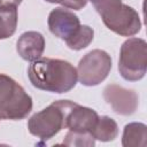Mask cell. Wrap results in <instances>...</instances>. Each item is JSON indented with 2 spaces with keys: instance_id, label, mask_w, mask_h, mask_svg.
Listing matches in <instances>:
<instances>
[{
  "instance_id": "6da1fadb",
  "label": "cell",
  "mask_w": 147,
  "mask_h": 147,
  "mask_svg": "<svg viewBox=\"0 0 147 147\" xmlns=\"http://www.w3.org/2000/svg\"><path fill=\"white\" fill-rule=\"evenodd\" d=\"M30 83L42 91L52 93H67L78 80L76 68L68 61L52 57H40L28 68Z\"/></svg>"
},
{
  "instance_id": "7a4b0ae2",
  "label": "cell",
  "mask_w": 147,
  "mask_h": 147,
  "mask_svg": "<svg viewBox=\"0 0 147 147\" xmlns=\"http://www.w3.org/2000/svg\"><path fill=\"white\" fill-rule=\"evenodd\" d=\"M76 105L70 100L54 101L30 117L28 122L29 132L42 140L53 138L67 127V117Z\"/></svg>"
},
{
  "instance_id": "3957f363",
  "label": "cell",
  "mask_w": 147,
  "mask_h": 147,
  "mask_svg": "<svg viewBox=\"0 0 147 147\" xmlns=\"http://www.w3.org/2000/svg\"><path fill=\"white\" fill-rule=\"evenodd\" d=\"M32 110V99L11 77L0 74V119L18 121Z\"/></svg>"
},
{
  "instance_id": "277c9868",
  "label": "cell",
  "mask_w": 147,
  "mask_h": 147,
  "mask_svg": "<svg viewBox=\"0 0 147 147\" xmlns=\"http://www.w3.org/2000/svg\"><path fill=\"white\" fill-rule=\"evenodd\" d=\"M118 70L121 76L129 82L144 78L147 71V42L144 39L129 38L122 44Z\"/></svg>"
},
{
  "instance_id": "5b68a950",
  "label": "cell",
  "mask_w": 147,
  "mask_h": 147,
  "mask_svg": "<svg viewBox=\"0 0 147 147\" xmlns=\"http://www.w3.org/2000/svg\"><path fill=\"white\" fill-rule=\"evenodd\" d=\"M76 70L80 84L96 86L108 77L111 70V57L102 49H93L80 59Z\"/></svg>"
},
{
  "instance_id": "8992f818",
  "label": "cell",
  "mask_w": 147,
  "mask_h": 147,
  "mask_svg": "<svg viewBox=\"0 0 147 147\" xmlns=\"http://www.w3.org/2000/svg\"><path fill=\"white\" fill-rule=\"evenodd\" d=\"M101 18L110 31L123 37H132L141 29V21L138 13L123 2L101 15Z\"/></svg>"
},
{
  "instance_id": "52a82bcc",
  "label": "cell",
  "mask_w": 147,
  "mask_h": 147,
  "mask_svg": "<svg viewBox=\"0 0 147 147\" xmlns=\"http://www.w3.org/2000/svg\"><path fill=\"white\" fill-rule=\"evenodd\" d=\"M103 99L116 114L122 116L134 114L139 106V96L137 92L117 84H109L105 87Z\"/></svg>"
},
{
  "instance_id": "ba28073f",
  "label": "cell",
  "mask_w": 147,
  "mask_h": 147,
  "mask_svg": "<svg viewBox=\"0 0 147 147\" xmlns=\"http://www.w3.org/2000/svg\"><path fill=\"white\" fill-rule=\"evenodd\" d=\"M47 24L52 34L65 41L79 28L80 22L72 11L64 7H59L49 13Z\"/></svg>"
},
{
  "instance_id": "9c48e42d",
  "label": "cell",
  "mask_w": 147,
  "mask_h": 147,
  "mask_svg": "<svg viewBox=\"0 0 147 147\" xmlns=\"http://www.w3.org/2000/svg\"><path fill=\"white\" fill-rule=\"evenodd\" d=\"M44 51L45 38L40 32L26 31L22 33L16 41V52L28 62H33L40 59Z\"/></svg>"
},
{
  "instance_id": "30bf717a",
  "label": "cell",
  "mask_w": 147,
  "mask_h": 147,
  "mask_svg": "<svg viewBox=\"0 0 147 147\" xmlns=\"http://www.w3.org/2000/svg\"><path fill=\"white\" fill-rule=\"evenodd\" d=\"M99 118L98 113L88 107L79 106L78 103L71 109L67 117V127L69 131L91 133L96 121Z\"/></svg>"
},
{
  "instance_id": "8fae6325",
  "label": "cell",
  "mask_w": 147,
  "mask_h": 147,
  "mask_svg": "<svg viewBox=\"0 0 147 147\" xmlns=\"http://www.w3.org/2000/svg\"><path fill=\"white\" fill-rule=\"evenodd\" d=\"M147 144V126L144 123H129L124 126L122 145L124 147H145Z\"/></svg>"
},
{
  "instance_id": "7c38bea8",
  "label": "cell",
  "mask_w": 147,
  "mask_h": 147,
  "mask_svg": "<svg viewBox=\"0 0 147 147\" xmlns=\"http://www.w3.org/2000/svg\"><path fill=\"white\" fill-rule=\"evenodd\" d=\"M17 28V6H0V40L11 37Z\"/></svg>"
},
{
  "instance_id": "4fadbf2b",
  "label": "cell",
  "mask_w": 147,
  "mask_h": 147,
  "mask_svg": "<svg viewBox=\"0 0 147 147\" xmlns=\"http://www.w3.org/2000/svg\"><path fill=\"white\" fill-rule=\"evenodd\" d=\"M92 137L95 140H100L103 142L114 140L118 134V126L115 119L108 116H99L92 132Z\"/></svg>"
},
{
  "instance_id": "5bb4252c",
  "label": "cell",
  "mask_w": 147,
  "mask_h": 147,
  "mask_svg": "<svg viewBox=\"0 0 147 147\" xmlns=\"http://www.w3.org/2000/svg\"><path fill=\"white\" fill-rule=\"evenodd\" d=\"M94 38V31L88 25H79V28L75 31V33L65 40L67 46L74 51H80L86 48Z\"/></svg>"
},
{
  "instance_id": "9a60e30c",
  "label": "cell",
  "mask_w": 147,
  "mask_h": 147,
  "mask_svg": "<svg viewBox=\"0 0 147 147\" xmlns=\"http://www.w3.org/2000/svg\"><path fill=\"white\" fill-rule=\"evenodd\" d=\"M94 144L95 139L92 137L91 133L74 131H69L63 140V145L65 146H94Z\"/></svg>"
},
{
  "instance_id": "2e32d148",
  "label": "cell",
  "mask_w": 147,
  "mask_h": 147,
  "mask_svg": "<svg viewBox=\"0 0 147 147\" xmlns=\"http://www.w3.org/2000/svg\"><path fill=\"white\" fill-rule=\"evenodd\" d=\"M90 1L93 3L94 8L100 14V16L122 3V0H90Z\"/></svg>"
},
{
  "instance_id": "e0dca14e",
  "label": "cell",
  "mask_w": 147,
  "mask_h": 147,
  "mask_svg": "<svg viewBox=\"0 0 147 147\" xmlns=\"http://www.w3.org/2000/svg\"><path fill=\"white\" fill-rule=\"evenodd\" d=\"M88 0H62L61 5L67 9H74V10H80L83 9Z\"/></svg>"
},
{
  "instance_id": "ac0fdd59",
  "label": "cell",
  "mask_w": 147,
  "mask_h": 147,
  "mask_svg": "<svg viewBox=\"0 0 147 147\" xmlns=\"http://www.w3.org/2000/svg\"><path fill=\"white\" fill-rule=\"evenodd\" d=\"M21 2H22V0H0V6H6V5L18 6Z\"/></svg>"
},
{
  "instance_id": "d6986e66",
  "label": "cell",
  "mask_w": 147,
  "mask_h": 147,
  "mask_svg": "<svg viewBox=\"0 0 147 147\" xmlns=\"http://www.w3.org/2000/svg\"><path fill=\"white\" fill-rule=\"evenodd\" d=\"M47 2H51V3H61L62 0H45Z\"/></svg>"
}]
</instances>
